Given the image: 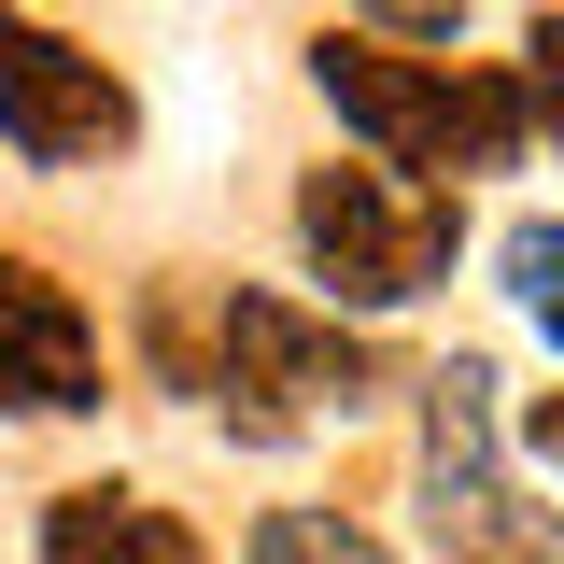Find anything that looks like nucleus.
<instances>
[{
	"mask_svg": "<svg viewBox=\"0 0 564 564\" xmlns=\"http://www.w3.org/2000/svg\"><path fill=\"white\" fill-rule=\"evenodd\" d=\"M141 352L170 367V395H198V410H226V437H296L311 410H352L381 367H367V339L352 325H325V311H296V296H269V282H212V296H155L141 311Z\"/></svg>",
	"mask_w": 564,
	"mask_h": 564,
	"instance_id": "nucleus-1",
	"label": "nucleus"
},
{
	"mask_svg": "<svg viewBox=\"0 0 564 564\" xmlns=\"http://www.w3.org/2000/svg\"><path fill=\"white\" fill-rule=\"evenodd\" d=\"M311 85L339 99V128L381 155V170H522V141H536V99H522V70H452V57H395L381 29H325L311 43Z\"/></svg>",
	"mask_w": 564,
	"mask_h": 564,
	"instance_id": "nucleus-2",
	"label": "nucleus"
},
{
	"mask_svg": "<svg viewBox=\"0 0 564 564\" xmlns=\"http://www.w3.org/2000/svg\"><path fill=\"white\" fill-rule=\"evenodd\" d=\"M296 240H311V269L339 282L352 311H410L423 282L452 269V184H410V170H381V155L311 170V184H296Z\"/></svg>",
	"mask_w": 564,
	"mask_h": 564,
	"instance_id": "nucleus-3",
	"label": "nucleus"
},
{
	"mask_svg": "<svg viewBox=\"0 0 564 564\" xmlns=\"http://www.w3.org/2000/svg\"><path fill=\"white\" fill-rule=\"evenodd\" d=\"M128 128H141V99H128L113 57H85L43 14H0V141L29 170H85V155H113Z\"/></svg>",
	"mask_w": 564,
	"mask_h": 564,
	"instance_id": "nucleus-4",
	"label": "nucleus"
},
{
	"mask_svg": "<svg viewBox=\"0 0 564 564\" xmlns=\"http://www.w3.org/2000/svg\"><path fill=\"white\" fill-rule=\"evenodd\" d=\"M423 494H437V536H466V564H536L551 551L508 508V480H494V367L480 352H452L423 381Z\"/></svg>",
	"mask_w": 564,
	"mask_h": 564,
	"instance_id": "nucleus-5",
	"label": "nucleus"
},
{
	"mask_svg": "<svg viewBox=\"0 0 564 564\" xmlns=\"http://www.w3.org/2000/svg\"><path fill=\"white\" fill-rule=\"evenodd\" d=\"M0 410H99V325H85V296L43 269H14L0 254Z\"/></svg>",
	"mask_w": 564,
	"mask_h": 564,
	"instance_id": "nucleus-6",
	"label": "nucleus"
},
{
	"mask_svg": "<svg viewBox=\"0 0 564 564\" xmlns=\"http://www.w3.org/2000/svg\"><path fill=\"white\" fill-rule=\"evenodd\" d=\"M43 564H198V536H184L155 494L85 480V494H57V508H43Z\"/></svg>",
	"mask_w": 564,
	"mask_h": 564,
	"instance_id": "nucleus-7",
	"label": "nucleus"
},
{
	"mask_svg": "<svg viewBox=\"0 0 564 564\" xmlns=\"http://www.w3.org/2000/svg\"><path fill=\"white\" fill-rule=\"evenodd\" d=\"M494 269H508V296L536 311V339L564 352V226H551V212H536V226H508V240H494Z\"/></svg>",
	"mask_w": 564,
	"mask_h": 564,
	"instance_id": "nucleus-8",
	"label": "nucleus"
},
{
	"mask_svg": "<svg viewBox=\"0 0 564 564\" xmlns=\"http://www.w3.org/2000/svg\"><path fill=\"white\" fill-rule=\"evenodd\" d=\"M240 564H395V551H381V536H352V522H325V508H269Z\"/></svg>",
	"mask_w": 564,
	"mask_h": 564,
	"instance_id": "nucleus-9",
	"label": "nucleus"
},
{
	"mask_svg": "<svg viewBox=\"0 0 564 564\" xmlns=\"http://www.w3.org/2000/svg\"><path fill=\"white\" fill-rule=\"evenodd\" d=\"M522 99H536V128H564V14H536V43H522Z\"/></svg>",
	"mask_w": 564,
	"mask_h": 564,
	"instance_id": "nucleus-10",
	"label": "nucleus"
},
{
	"mask_svg": "<svg viewBox=\"0 0 564 564\" xmlns=\"http://www.w3.org/2000/svg\"><path fill=\"white\" fill-rule=\"evenodd\" d=\"M522 437H536V452L564 466V395H536V410H522Z\"/></svg>",
	"mask_w": 564,
	"mask_h": 564,
	"instance_id": "nucleus-11",
	"label": "nucleus"
},
{
	"mask_svg": "<svg viewBox=\"0 0 564 564\" xmlns=\"http://www.w3.org/2000/svg\"><path fill=\"white\" fill-rule=\"evenodd\" d=\"M536 564H564V551H536Z\"/></svg>",
	"mask_w": 564,
	"mask_h": 564,
	"instance_id": "nucleus-12",
	"label": "nucleus"
}]
</instances>
